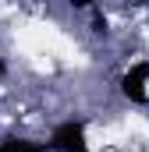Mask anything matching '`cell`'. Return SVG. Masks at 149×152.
Here are the masks:
<instances>
[{
  "mask_svg": "<svg viewBox=\"0 0 149 152\" xmlns=\"http://www.w3.org/2000/svg\"><path fill=\"white\" fill-rule=\"evenodd\" d=\"M0 152H43V149L32 145V142H25V138H11V142L0 145Z\"/></svg>",
  "mask_w": 149,
  "mask_h": 152,
  "instance_id": "3957f363",
  "label": "cell"
},
{
  "mask_svg": "<svg viewBox=\"0 0 149 152\" xmlns=\"http://www.w3.org/2000/svg\"><path fill=\"white\" fill-rule=\"evenodd\" d=\"M50 149H57V152H89L85 149V124H78V120L60 124L53 131V138H50Z\"/></svg>",
  "mask_w": 149,
  "mask_h": 152,
  "instance_id": "6da1fadb",
  "label": "cell"
},
{
  "mask_svg": "<svg viewBox=\"0 0 149 152\" xmlns=\"http://www.w3.org/2000/svg\"><path fill=\"white\" fill-rule=\"evenodd\" d=\"M146 81H149V64H135L128 75L121 78V92H124L131 103H146V99H149Z\"/></svg>",
  "mask_w": 149,
  "mask_h": 152,
  "instance_id": "7a4b0ae2",
  "label": "cell"
},
{
  "mask_svg": "<svg viewBox=\"0 0 149 152\" xmlns=\"http://www.w3.org/2000/svg\"><path fill=\"white\" fill-rule=\"evenodd\" d=\"M71 4L74 7H85V4H92V0H71Z\"/></svg>",
  "mask_w": 149,
  "mask_h": 152,
  "instance_id": "277c9868",
  "label": "cell"
}]
</instances>
